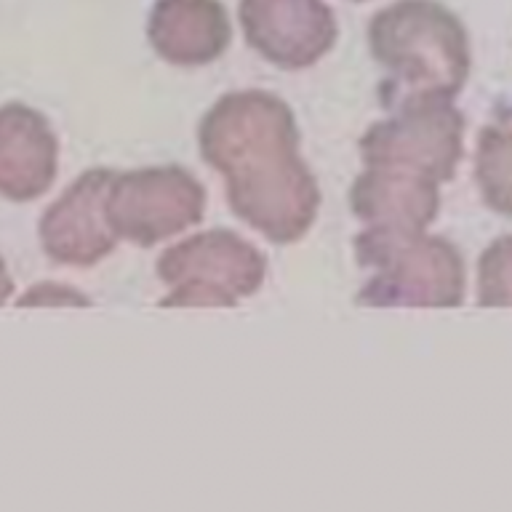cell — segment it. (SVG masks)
<instances>
[{"instance_id":"obj_1","label":"cell","mask_w":512,"mask_h":512,"mask_svg":"<svg viewBox=\"0 0 512 512\" xmlns=\"http://www.w3.org/2000/svg\"><path fill=\"white\" fill-rule=\"evenodd\" d=\"M368 46L387 70V104L403 99H454L472 70L470 35L438 0H395L368 24Z\"/></svg>"},{"instance_id":"obj_2","label":"cell","mask_w":512,"mask_h":512,"mask_svg":"<svg viewBox=\"0 0 512 512\" xmlns=\"http://www.w3.org/2000/svg\"><path fill=\"white\" fill-rule=\"evenodd\" d=\"M355 259L374 270L358 291L366 307H459L467 294V267L451 240L427 232L363 230Z\"/></svg>"},{"instance_id":"obj_3","label":"cell","mask_w":512,"mask_h":512,"mask_svg":"<svg viewBox=\"0 0 512 512\" xmlns=\"http://www.w3.org/2000/svg\"><path fill=\"white\" fill-rule=\"evenodd\" d=\"M299 142L294 110L259 88L216 99L198 128L200 155L224 182L278 171L299 158Z\"/></svg>"},{"instance_id":"obj_4","label":"cell","mask_w":512,"mask_h":512,"mask_svg":"<svg viewBox=\"0 0 512 512\" xmlns=\"http://www.w3.org/2000/svg\"><path fill=\"white\" fill-rule=\"evenodd\" d=\"M155 272L168 288L160 307H232L262 288L267 262L254 243L219 227L166 248Z\"/></svg>"},{"instance_id":"obj_5","label":"cell","mask_w":512,"mask_h":512,"mask_svg":"<svg viewBox=\"0 0 512 512\" xmlns=\"http://www.w3.org/2000/svg\"><path fill=\"white\" fill-rule=\"evenodd\" d=\"M464 115L451 99H403L390 118L360 136L366 166L403 168L432 182H451L464 155Z\"/></svg>"},{"instance_id":"obj_6","label":"cell","mask_w":512,"mask_h":512,"mask_svg":"<svg viewBox=\"0 0 512 512\" xmlns=\"http://www.w3.org/2000/svg\"><path fill=\"white\" fill-rule=\"evenodd\" d=\"M206 214V187L184 166L115 171L107 190V222L118 240L158 246L190 230Z\"/></svg>"},{"instance_id":"obj_7","label":"cell","mask_w":512,"mask_h":512,"mask_svg":"<svg viewBox=\"0 0 512 512\" xmlns=\"http://www.w3.org/2000/svg\"><path fill=\"white\" fill-rule=\"evenodd\" d=\"M112 174V168H88L46 208L38 235L51 262L86 270L115 251L118 235L107 222Z\"/></svg>"},{"instance_id":"obj_8","label":"cell","mask_w":512,"mask_h":512,"mask_svg":"<svg viewBox=\"0 0 512 512\" xmlns=\"http://www.w3.org/2000/svg\"><path fill=\"white\" fill-rule=\"evenodd\" d=\"M248 46L280 70H307L334 48L339 27L323 0H240Z\"/></svg>"},{"instance_id":"obj_9","label":"cell","mask_w":512,"mask_h":512,"mask_svg":"<svg viewBox=\"0 0 512 512\" xmlns=\"http://www.w3.org/2000/svg\"><path fill=\"white\" fill-rule=\"evenodd\" d=\"M224 187L232 214L278 246L302 240L318 219L320 184L302 155L272 174L230 179Z\"/></svg>"},{"instance_id":"obj_10","label":"cell","mask_w":512,"mask_h":512,"mask_svg":"<svg viewBox=\"0 0 512 512\" xmlns=\"http://www.w3.org/2000/svg\"><path fill=\"white\" fill-rule=\"evenodd\" d=\"M59 171V139L43 112L30 104L0 107V195L30 203L51 190Z\"/></svg>"},{"instance_id":"obj_11","label":"cell","mask_w":512,"mask_h":512,"mask_svg":"<svg viewBox=\"0 0 512 512\" xmlns=\"http://www.w3.org/2000/svg\"><path fill=\"white\" fill-rule=\"evenodd\" d=\"M350 208L368 230L427 232L440 211L438 182L403 168L366 166L350 187Z\"/></svg>"},{"instance_id":"obj_12","label":"cell","mask_w":512,"mask_h":512,"mask_svg":"<svg viewBox=\"0 0 512 512\" xmlns=\"http://www.w3.org/2000/svg\"><path fill=\"white\" fill-rule=\"evenodd\" d=\"M147 35L163 62L206 67L230 48L232 24L219 0H158Z\"/></svg>"},{"instance_id":"obj_13","label":"cell","mask_w":512,"mask_h":512,"mask_svg":"<svg viewBox=\"0 0 512 512\" xmlns=\"http://www.w3.org/2000/svg\"><path fill=\"white\" fill-rule=\"evenodd\" d=\"M475 182L483 203L512 219V118L491 123L478 134Z\"/></svg>"},{"instance_id":"obj_14","label":"cell","mask_w":512,"mask_h":512,"mask_svg":"<svg viewBox=\"0 0 512 512\" xmlns=\"http://www.w3.org/2000/svg\"><path fill=\"white\" fill-rule=\"evenodd\" d=\"M478 304L512 307V235L496 238L478 259Z\"/></svg>"},{"instance_id":"obj_15","label":"cell","mask_w":512,"mask_h":512,"mask_svg":"<svg viewBox=\"0 0 512 512\" xmlns=\"http://www.w3.org/2000/svg\"><path fill=\"white\" fill-rule=\"evenodd\" d=\"M16 304L19 307H43V304H48V307H62V304L83 307V304H91V299L78 288L54 283V280H43V283H35L32 288H27Z\"/></svg>"},{"instance_id":"obj_16","label":"cell","mask_w":512,"mask_h":512,"mask_svg":"<svg viewBox=\"0 0 512 512\" xmlns=\"http://www.w3.org/2000/svg\"><path fill=\"white\" fill-rule=\"evenodd\" d=\"M11 296H14V280H11V272H8L6 262L0 256V304H6Z\"/></svg>"}]
</instances>
